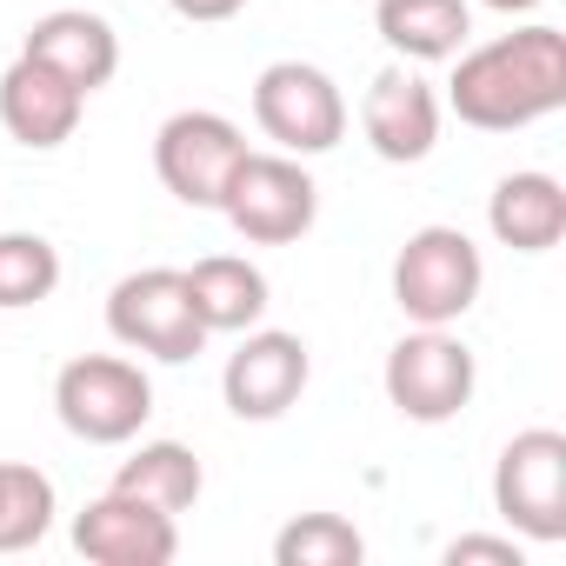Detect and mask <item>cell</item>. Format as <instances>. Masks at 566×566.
Masks as SVG:
<instances>
[{"instance_id": "cell-1", "label": "cell", "mask_w": 566, "mask_h": 566, "mask_svg": "<svg viewBox=\"0 0 566 566\" xmlns=\"http://www.w3.org/2000/svg\"><path fill=\"white\" fill-rule=\"evenodd\" d=\"M447 107L480 134H520V127L559 114L566 107V34L533 21L486 48H460Z\"/></svg>"}, {"instance_id": "cell-2", "label": "cell", "mask_w": 566, "mask_h": 566, "mask_svg": "<svg viewBox=\"0 0 566 566\" xmlns=\"http://www.w3.org/2000/svg\"><path fill=\"white\" fill-rule=\"evenodd\" d=\"M486 287V260L460 227H413L394 253V307L413 327H460Z\"/></svg>"}, {"instance_id": "cell-3", "label": "cell", "mask_w": 566, "mask_h": 566, "mask_svg": "<svg viewBox=\"0 0 566 566\" xmlns=\"http://www.w3.org/2000/svg\"><path fill=\"white\" fill-rule=\"evenodd\" d=\"M54 413L87 447H127L154 420V380L127 354H81L54 374Z\"/></svg>"}, {"instance_id": "cell-4", "label": "cell", "mask_w": 566, "mask_h": 566, "mask_svg": "<svg viewBox=\"0 0 566 566\" xmlns=\"http://www.w3.org/2000/svg\"><path fill=\"white\" fill-rule=\"evenodd\" d=\"M380 387H387L400 420L447 427V420L467 413V400L480 387V360H473V347L453 327H413V334L394 340V354L380 367Z\"/></svg>"}, {"instance_id": "cell-5", "label": "cell", "mask_w": 566, "mask_h": 566, "mask_svg": "<svg viewBox=\"0 0 566 566\" xmlns=\"http://www.w3.org/2000/svg\"><path fill=\"white\" fill-rule=\"evenodd\" d=\"M253 127L294 160L334 154L347 140V94L314 61H273L253 81Z\"/></svg>"}, {"instance_id": "cell-6", "label": "cell", "mask_w": 566, "mask_h": 566, "mask_svg": "<svg viewBox=\"0 0 566 566\" xmlns=\"http://www.w3.org/2000/svg\"><path fill=\"white\" fill-rule=\"evenodd\" d=\"M213 213H227V227L247 247H294L321 220V187L294 154H253L247 147V160L233 167Z\"/></svg>"}, {"instance_id": "cell-7", "label": "cell", "mask_w": 566, "mask_h": 566, "mask_svg": "<svg viewBox=\"0 0 566 566\" xmlns=\"http://www.w3.org/2000/svg\"><path fill=\"white\" fill-rule=\"evenodd\" d=\"M107 334L127 347V354H147V360H193L213 334L200 327L193 314V294H187V273L180 266H140V273H120L114 294H107Z\"/></svg>"}, {"instance_id": "cell-8", "label": "cell", "mask_w": 566, "mask_h": 566, "mask_svg": "<svg viewBox=\"0 0 566 566\" xmlns=\"http://www.w3.org/2000/svg\"><path fill=\"white\" fill-rule=\"evenodd\" d=\"M493 513L533 546L566 539V433L559 427H526V433H513L500 447V460H493Z\"/></svg>"}, {"instance_id": "cell-9", "label": "cell", "mask_w": 566, "mask_h": 566, "mask_svg": "<svg viewBox=\"0 0 566 566\" xmlns=\"http://www.w3.org/2000/svg\"><path fill=\"white\" fill-rule=\"evenodd\" d=\"M240 160H247V134L213 107H180L154 134V174L180 207H220Z\"/></svg>"}, {"instance_id": "cell-10", "label": "cell", "mask_w": 566, "mask_h": 566, "mask_svg": "<svg viewBox=\"0 0 566 566\" xmlns=\"http://www.w3.org/2000/svg\"><path fill=\"white\" fill-rule=\"evenodd\" d=\"M314 380V354L301 334H280V327H247L240 347L220 367V394L233 420H280Z\"/></svg>"}, {"instance_id": "cell-11", "label": "cell", "mask_w": 566, "mask_h": 566, "mask_svg": "<svg viewBox=\"0 0 566 566\" xmlns=\"http://www.w3.org/2000/svg\"><path fill=\"white\" fill-rule=\"evenodd\" d=\"M74 553L94 566H167L180 553V520L147 506L140 493L107 486L74 513Z\"/></svg>"}, {"instance_id": "cell-12", "label": "cell", "mask_w": 566, "mask_h": 566, "mask_svg": "<svg viewBox=\"0 0 566 566\" xmlns=\"http://www.w3.org/2000/svg\"><path fill=\"white\" fill-rule=\"evenodd\" d=\"M440 114L447 101L433 94V81H420L413 67H387L374 74V87L360 94V134L387 167H413L433 154L440 140Z\"/></svg>"}, {"instance_id": "cell-13", "label": "cell", "mask_w": 566, "mask_h": 566, "mask_svg": "<svg viewBox=\"0 0 566 566\" xmlns=\"http://www.w3.org/2000/svg\"><path fill=\"white\" fill-rule=\"evenodd\" d=\"M81 114H87V94L74 81H61L34 54H21L8 74H0V127H8V140H21L34 154L67 147L81 134Z\"/></svg>"}, {"instance_id": "cell-14", "label": "cell", "mask_w": 566, "mask_h": 566, "mask_svg": "<svg viewBox=\"0 0 566 566\" xmlns=\"http://www.w3.org/2000/svg\"><path fill=\"white\" fill-rule=\"evenodd\" d=\"M21 54L48 61L61 81H74L81 94H101L114 74H120V34L107 14H87V8H54L28 28Z\"/></svg>"}, {"instance_id": "cell-15", "label": "cell", "mask_w": 566, "mask_h": 566, "mask_svg": "<svg viewBox=\"0 0 566 566\" xmlns=\"http://www.w3.org/2000/svg\"><path fill=\"white\" fill-rule=\"evenodd\" d=\"M486 227L513 253H553L566 240V187L553 174H539V167L506 174L493 187V200H486Z\"/></svg>"}, {"instance_id": "cell-16", "label": "cell", "mask_w": 566, "mask_h": 566, "mask_svg": "<svg viewBox=\"0 0 566 566\" xmlns=\"http://www.w3.org/2000/svg\"><path fill=\"white\" fill-rule=\"evenodd\" d=\"M180 273H187V294L207 334H247L266 321V273L247 253H207Z\"/></svg>"}, {"instance_id": "cell-17", "label": "cell", "mask_w": 566, "mask_h": 566, "mask_svg": "<svg viewBox=\"0 0 566 566\" xmlns=\"http://www.w3.org/2000/svg\"><path fill=\"white\" fill-rule=\"evenodd\" d=\"M374 28L394 54L407 61H453L473 34V8L467 0H374Z\"/></svg>"}, {"instance_id": "cell-18", "label": "cell", "mask_w": 566, "mask_h": 566, "mask_svg": "<svg viewBox=\"0 0 566 566\" xmlns=\"http://www.w3.org/2000/svg\"><path fill=\"white\" fill-rule=\"evenodd\" d=\"M114 486H120V493H140L147 506H160V513H174V520H180V513L200 500L207 467H200V453H193V447H180V440H140V447L120 460Z\"/></svg>"}, {"instance_id": "cell-19", "label": "cell", "mask_w": 566, "mask_h": 566, "mask_svg": "<svg viewBox=\"0 0 566 566\" xmlns=\"http://www.w3.org/2000/svg\"><path fill=\"white\" fill-rule=\"evenodd\" d=\"M61 493L41 467L28 460H0V553H28L54 533Z\"/></svg>"}, {"instance_id": "cell-20", "label": "cell", "mask_w": 566, "mask_h": 566, "mask_svg": "<svg viewBox=\"0 0 566 566\" xmlns=\"http://www.w3.org/2000/svg\"><path fill=\"white\" fill-rule=\"evenodd\" d=\"M61 287V247L48 233H0V314H21L54 301Z\"/></svg>"}, {"instance_id": "cell-21", "label": "cell", "mask_w": 566, "mask_h": 566, "mask_svg": "<svg viewBox=\"0 0 566 566\" xmlns=\"http://www.w3.org/2000/svg\"><path fill=\"white\" fill-rule=\"evenodd\" d=\"M367 539L340 513H301L273 533V566H360Z\"/></svg>"}, {"instance_id": "cell-22", "label": "cell", "mask_w": 566, "mask_h": 566, "mask_svg": "<svg viewBox=\"0 0 566 566\" xmlns=\"http://www.w3.org/2000/svg\"><path fill=\"white\" fill-rule=\"evenodd\" d=\"M440 559L447 566H526V553H520L513 533H460V539H447Z\"/></svg>"}, {"instance_id": "cell-23", "label": "cell", "mask_w": 566, "mask_h": 566, "mask_svg": "<svg viewBox=\"0 0 566 566\" xmlns=\"http://www.w3.org/2000/svg\"><path fill=\"white\" fill-rule=\"evenodd\" d=\"M167 8H174L180 21H193V28H213V21L247 14V0H167Z\"/></svg>"}, {"instance_id": "cell-24", "label": "cell", "mask_w": 566, "mask_h": 566, "mask_svg": "<svg viewBox=\"0 0 566 566\" xmlns=\"http://www.w3.org/2000/svg\"><path fill=\"white\" fill-rule=\"evenodd\" d=\"M486 8H493V14H533L539 0H486Z\"/></svg>"}]
</instances>
